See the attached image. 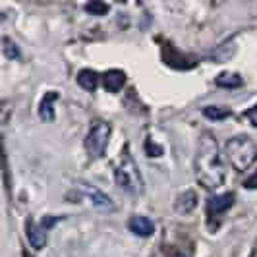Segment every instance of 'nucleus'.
<instances>
[{
	"label": "nucleus",
	"instance_id": "nucleus-1",
	"mask_svg": "<svg viewBox=\"0 0 257 257\" xmlns=\"http://www.w3.org/2000/svg\"><path fill=\"white\" fill-rule=\"evenodd\" d=\"M195 178L207 190H217L222 186L226 170L219 151V143L211 132H203L197 143V155L193 161Z\"/></svg>",
	"mask_w": 257,
	"mask_h": 257
},
{
	"label": "nucleus",
	"instance_id": "nucleus-2",
	"mask_svg": "<svg viewBox=\"0 0 257 257\" xmlns=\"http://www.w3.org/2000/svg\"><path fill=\"white\" fill-rule=\"evenodd\" d=\"M114 178H116V184L122 190L132 193V195L143 193L142 172H140V168H138L136 161H134V155L130 151V145H126L122 149V155H120V159H118V163H116L114 167Z\"/></svg>",
	"mask_w": 257,
	"mask_h": 257
},
{
	"label": "nucleus",
	"instance_id": "nucleus-3",
	"mask_svg": "<svg viewBox=\"0 0 257 257\" xmlns=\"http://www.w3.org/2000/svg\"><path fill=\"white\" fill-rule=\"evenodd\" d=\"M224 151L228 157V163L238 172H245L257 161V145L247 136H236V138L228 140Z\"/></svg>",
	"mask_w": 257,
	"mask_h": 257
},
{
	"label": "nucleus",
	"instance_id": "nucleus-4",
	"mask_svg": "<svg viewBox=\"0 0 257 257\" xmlns=\"http://www.w3.org/2000/svg\"><path fill=\"white\" fill-rule=\"evenodd\" d=\"M110 134H112V126L104 120H95L91 124L87 138H85V147H87V151L93 159H101L104 155L108 140H110Z\"/></svg>",
	"mask_w": 257,
	"mask_h": 257
},
{
	"label": "nucleus",
	"instance_id": "nucleus-5",
	"mask_svg": "<svg viewBox=\"0 0 257 257\" xmlns=\"http://www.w3.org/2000/svg\"><path fill=\"white\" fill-rule=\"evenodd\" d=\"M76 190L79 192V197L87 199L95 209H101V211H106V213L116 211V205H114V201H112V197H108L104 192H101L97 186H91L87 182H77Z\"/></svg>",
	"mask_w": 257,
	"mask_h": 257
},
{
	"label": "nucleus",
	"instance_id": "nucleus-6",
	"mask_svg": "<svg viewBox=\"0 0 257 257\" xmlns=\"http://www.w3.org/2000/svg\"><path fill=\"white\" fill-rule=\"evenodd\" d=\"M234 205V195L232 193H220V195H213L209 197L207 201V215L213 219V217H219L220 213L228 211Z\"/></svg>",
	"mask_w": 257,
	"mask_h": 257
},
{
	"label": "nucleus",
	"instance_id": "nucleus-7",
	"mask_svg": "<svg viewBox=\"0 0 257 257\" xmlns=\"http://www.w3.org/2000/svg\"><path fill=\"white\" fill-rule=\"evenodd\" d=\"M27 230V242L31 244L33 249H43L47 245V230L43 228V224H37L33 219H27L26 222Z\"/></svg>",
	"mask_w": 257,
	"mask_h": 257
},
{
	"label": "nucleus",
	"instance_id": "nucleus-8",
	"mask_svg": "<svg viewBox=\"0 0 257 257\" xmlns=\"http://www.w3.org/2000/svg\"><path fill=\"white\" fill-rule=\"evenodd\" d=\"M128 228L132 234L140 236V238H149L155 232V224L151 219H147L145 215H134L128 220Z\"/></svg>",
	"mask_w": 257,
	"mask_h": 257
},
{
	"label": "nucleus",
	"instance_id": "nucleus-9",
	"mask_svg": "<svg viewBox=\"0 0 257 257\" xmlns=\"http://www.w3.org/2000/svg\"><path fill=\"white\" fill-rule=\"evenodd\" d=\"M58 101V93L56 91H47L45 97L41 99L39 104V116L45 122H52L54 120V103Z\"/></svg>",
	"mask_w": 257,
	"mask_h": 257
},
{
	"label": "nucleus",
	"instance_id": "nucleus-10",
	"mask_svg": "<svg viewBox=\"0 0 257 257\" xmlns=\"http://www.w3.org/2000/svg\"><path fill=\"white\" fill-rule=\"evenodd\" d=\"M126 83V74L122 70H108L103 76V85L108 93H118Z\"/></svg>",
	"mask_w": 257,
	"mask_h": 257
},
{
	"label": "nucleus",
	"instance_id": "nucleus-11",
	"mask_svg": "<svg viewBox=\"0 0 257 257\" xmlns=\"http://www.w3.org/2000/svg\"><path fill=\"white\" fill-rule=\"evenodd\" d=\"M195 207H197V195L193 190H186L184 193L178 195V199H176V211L178 213H192Z\"/></svg>",
	"mask_w": 257,
	"mask_h": 257
},
{
	"label": "nucleus",
	"instance_id": "nucleus-12",
	"mask_svg": "<svg viewBox=\"0 0 257 257\" xmlns=\"http://www.w3.org/2000/svg\"><path fill=\"white\" fill-rule=\"evenodd\" d=\"M77 83L83 87L85 91H95L97 89V85H99V74L95 72V70H89V68H85V70H81L79 74H77Z\"/></svg>",
	"mask_w": 257,
	"mask_h": 257
},
{
	"label": "nucleus",
	"instance_id": "nucleus-13",
	"mask_svg": "<svg viewBox=\"0 0 257 257\" xmlns=\"http://www.w3.org/2000/svg\"><path fill=\"white\" fill-rule=\"evenodd\" d=\"M215 83L219 87H224V89H234V87H240L244 83V79L240 77V74H232V72H222L220 76H217Z\"/></svg>",
	"mask_w": 257,
	"mask_h": 257
},
{
	"label": "nucleus",
	"instance_id": "nucleus-14",
	"mask_svg": "<svg viewBox=\"0 0 257 257\" xmlns=\"http://www.w3.org/2000/svg\"><path fill=\"white\" fill-rule=\"evenodd\" d=\"M203 114L207 118H211V120H224V118H228L232 114V110L226 108V106H205Z\"/></svg>",
	"mask_w": 257,
	"mask_h": 257
},
{
	"label": "nucleus",
	"instance_id": "nucleus-15",
	"mask_svg": "<svg viewBox=\"0 0 257 257\" xmlns=\"http://www.w3.org/2000/svg\"><path fill=\"white\" fill-rule=\"evenodd\" d=\"M2 52H4V56L6 58H10V60H16V58H20V49H18V45L14 43L12 39L4 37L2 39Z\"/></svg>",
	"mask_w": 257,
	"mask_h": 257
},
{
	"label": "nucleus",
	"instance_id": "nucleus-16",
	"mask_svg": "<svg viewBox=\"0 0 257 257\" xmlns=\"http://www.w3.org/2000/svg\"><path fill=\"white\" fill-rule=\"evenodd\" d=\"M85 10L89 14H93V16H104V14L108 12V4L99 2V0H93V2L85 4Z\"/></svg>",
	"mask_w": 257,
	"mask_h": 257
},
{
	"label": "nucleus",
	"instance_id": "nucleus-17",
	"mask_svg": "<svg viewBox=\"0 0 257 257\" xmlns=\"http://www.w3.org/2000/svg\"><path fill=\"white\" fill-rule=\"evenodd\" d=\"M244 116L249 120V124H251L253 128H257V104H255V106H251L249 110H245Z\"/></svg>",
	"mask_w": 257,
	"mask_h": 257
},
{
	"label": "nucleus",
	"instance_id": "nucleus-18",
	"mask_svg": "<svg viewBox=\"0 0 257 257\" xmlns=\"http://www.w3.org/2000/svg\"><path fill=\"white\" fill-rule=\"evenodd\" d=\"M244 188H247V190H257V170L244 182Z\"/></svg>",
	"mask_w": 257,
	"mask_h": 257
}]
</instances>
